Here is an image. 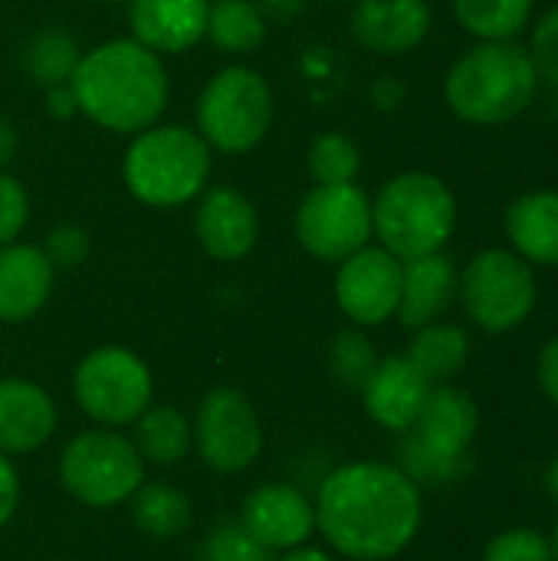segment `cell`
<instances>
[{
	"mask_svg": "<svg viewBox=\"0 0 558 561\" xmlns=\"http://www.w3.org/2000/svg\"><path fill=\"white\" fill-rule=\"evenodd\" d=\"M335 302L358 329L385 325L401 302V260L385 247H362L335 273Z\"/></svg>",
	"mask_w": 558,
	"mask_h": 561,
	"instance_id": "4fadbf2b",
	"label": "cell"
},
{
	"mask_svg": "<svg viewBox=\"0 0 558 561\" xmlns=\"http://www.w3.org/2000/svg\"><path fill=\"white\" fill-rule=\"evenodd\" d=\"M460 299L470 322L490 335H506L520 329L539 299L533 263L513 250L477 253L460 276Z\"/></svg>",
	"mask_w": 558,
	"mask_h": 561,
	"instance_id": "30bf717a",
	"label": "cell"
},
{
	"mask_svg": "<svg viewBox=\"0 0 558 561\" xmlns=\"http://www.w3.org/2000/svg\"><path fill=\"white\" fill-rule=\"evenodd\" d=\"M79 59H82V53L69 33L43 30L30 39L23 66H26L33 82H39L43 89H53V85H66L72 79Z\"/></svg>",
	"mask_w": 558,
	"mask_h": 561,
	"instance_id": "83f0119b",
	"label": "cell"
},
{
	"mask_svg": "<svg viewBox=\"0 0 558 561\" xmlns=\"http://www.w3.org/2000/svg\"><path fill=\"white\" fill-rule=\"evenodd\" d=\"M378 365V352L362 329H342L329 342V375L345 391H362L368 375Z\"/></svg>",
	"mask_w": 558,
	"mask_h": 561,
	"instance_id": "f546056e",
	"label": "cell"
},
{
	"mask_svg": "<svg viewBox=\"0 0 558 561\" xmlns=\"http://www.w3.org/2000/svg\"><path fill=\"white\" fill-rule=\"evenodd\" d=\"M457 296H460V273L454 260L444 256V250L401 263V302H398L401 325L421 329L437 322L454 306Z\"/></svg>",
	"mask_w": 558,
	"mask_h": 561,
	"instance_id": "d6986e66",
	"label": "cell"
},
{
	"mask_svg": "<svg viewBox=\"0 0 558 561\" xmlns=\"http://www.w3.org/2000/svg\"><path fill=\"white\" fill-rule=\"evenodd\" d=\"M529 59L536 72L549 82H558V7H553L529 36Z\"/></svg>",
	"mask_w": 558,
	"mask_h": 561,
	"instance_id": "e575fe53",
	"label": "cell"
},
{
	"mask_svg": "<svg viewBox=\"0 0 558 561\" xmlns=\"http://www.w3.org/2000/svg\"><path fill=\"white\" fill-rule=\"evenodd\" d=\"M30 217V197L16 178L0 171V247L13 243Z\"/></svg>",
	"mask_w": 558,
	"mask_h": 561,
	"instance_id": "836d02e7",
	"label": "cell"
},
{
	"mask_svg": "<svg viewBox=\"0 0 558 561\" xmlns=\"http://www.w3.org/2000/svg\"><path fill=\"white\" fill-rule=\"evenodd\" d=\"M20 473L7 454H0V529L16 516L20 510Z\"/></svg>",
	"mask_w": 558,
	"mask_h": 561,
	"instance_id": "d590c367",
	"label": "cell"
},
{
	"mask_svg": "<svg viewBox=\"0 0 558 561\" xmlns=\"http://www.w3.org/2000/svg\"><path fill=\"white\" fill-rule=\"evenodd\" d=\"M191 427L194 450L214 473H243L263 454V421L237 388H210L201 398Z\"/></svg>",
	"mask_w": 558,
	"mask_h": 561,
	"instance_id": "7c38bea8",
	"label": "cell"
},
{
	"mask_svg": "<svg viewBox=\"0 0 558 561\" xmlns=\"http://www.w3.org/2000/svg\"><path fill=\"white\" fill-rule=\"evenodd\" d=\"M46 105H49V112H53V115H59V118H66V115L79 112V108H76V95H72L69 82H66V85H53V89H46Z\"/></svg>",
	"mask_w": 558,
	"mask_h": 561,
	"instance_id": "74e56055",
	"label": "cell"
},
{
	"mask_svg": "<svg viewBox=\"0 0 558 561\" xmlns=\"http://www.w3.org/2000/svg\"><path fill=\"white\" fill-rule=\"evenodd\" d=\"M431 388L434 385L408 362V355H388V358H378L375 371L368 375L358 394H362L365 414L378 427L391 434H405L418 424Z\"/></svg>",
	"mask_w": 558,
	"mask_h": 561,
	"instance_id": "9a60e30c",
	"label": "cell"
},
{
	"mask_svg": "<svg viewBox=\"0 0 558 561\" xmlns=\"http://www.w3.org/2000/svg\"><path fill=\"white\" fill-rule=\"evenodd\" d=\"M204 36L224 53H253L266 39V16L257 0H214Z\"/></svg>",
	"mask_w": 558,
	"mask_h": 561,
	"instance_id": "484cf974",
	"label": "cell"
},
{
	"mask_svg": "<svg viewBox=\"0 0 558 561\" xmlns=\"http://www.w3.org/2000/svg\"><path fill=\"white\" fill-rule=\"evenodd\" d=\"M546 490H549V496L558 503V454L553 457L549 470H546Z\"/></svg>",
	"mask_w": 558,
	"mask_h": 561,
	"instance_id": "b9f144b4",
	"label": "cell"
},
{
	"mask_svg": "<svg viewBox=\"0 0 558 561\" xmlns=\"http://www.w3.org/2000/svg\"><path fill=\"white\" fill-rule=\"evenodd\" d=\"M467 358H470V335L460 325L437 319L431 325L414 329V339H411V348H408V362L431 385H441V381H451L454 375H460Z\"/></svg>",
	"mask_w": 558,
	"mask_h": 561,
	"instance_id": "d4e9b609",
	"label": "cell"
},
{
	"mask_svg": "<svg viewBox=\"0 0 558 561\" xmlns=\"http://www.w3.org/2000/svg\"><path fill=\"white\" fill-rule=\"evenodd\" d=\"M16 154V131L7 118H0V171L13 161Z\"/></svg>",
	"mask_w": 558,
	"mask_h": 561,
	"instance_id": "ab89813d",
	"label": "cell"
},
{
	"mask_svg": "<svg viewBox=\"0 0 558 561\" xmlns=\"http://www.w3.org/2000/svg\"><path fill=\"white\" fill-rule=\"evenodd\" d=\"M457 227V201L451 187L428 171L391 178L372 204V230L401 263L441 253Z\"/></svg>",
	"mask_w": 558,
	"mask_h": 561,
	"instance_id": "277c9868",
	"label": "cell"
},
{
	"mask_svg": "<svg viewBox=\"0 0 558 561\" xmlns=\"http://www.w3.org/2000/svg\"><path fill=\"white\" fill-rule=\"evenodd\" d=\"M480 427L474 398L460 388L437 385L411 431L398 440V467L418 486H444L470 470V447Z\"/></svg>",
	"mask_w": 558,
	"mask_h": 561,
	"instance_id": "8992f818",
	"label": "cell"
},
{
	"mask_svg": "<svg viewBox=\"0 0 558 561\" xmlns=\"http://www.w3.org/2000/svg\"><path fill=\"white\" fill-rule=\"evenodd\" d=\"M549 549H553V561H558V523L556 529H553V536H549Z\"/></svg>",
	"mask_w": 558,
	"mask_h": 561,
	"instance_id": "7bdbcfd3",
	"label": "cell"
},
{
	"mask_svg": "<svg viewBox=\"0 0 558 561\" xmlns=\"http://www.w3.org/2000/svg\"><path fill=\"white\" fill-rule=\"evenodd\" d=\"M72 398L99 427H132L155 398L151 368L132 348H92L72 371Z\"/></svg>",
	"mask_w": 558,
	"mask_h": 561,
	"instance_id": "9c48e42d",
	"label": "cell"
},
{
	"mask_svg": "<svg viewBox=\"0 0 558 561\" xmlns=\"http://www.w3.org/2000/svg\"><path fill=\"white\" fill-rule=\"evenodd\" d=\"M431 30L428 0H358L352 10V33L358 46L378 56L411 53Z\"/></svg>",
	"mask_w": 558,
	"mask_h": 561,
	"instance_id": "ac0fdd59",
	"label": "cell"
},
{
	"mask_svg": "<svg viewBox=\"0 0 558 561\" xmlns=\"http://www.w3.org/2000/svg\"><path fill=\"white\" fill-rule=\"evenodd\" d=\"M276 561H335L326 549H316V546H299V549H289V552H280Z\"/></svg>",
	"mask_w": 558,
	"mask_h": 561,
	"instance_id": "60d3db41",
	"label": "cell"
},
{
	"mask_svg": "<svg viewBox=\"0 0 558 561\" xmlns=\"http://www.w3.org/2000/svg\"><path fill=\"white\" fill-rule=\"evenodd\" d=\"M56 427L59 411L46 388L26 378H0V454H33L53 440Z\"/></svg>",
	"mask_w": 558,
	"mask_h": 561,
	"instance_id": "e0dca14e",
	"label": "cell"
},
{
	"mask_svg": "<svg viewBox=\"0 0 558 561\" xmlns=\"http://www.w3.org/2000/svg\"><path fill=\"white\" fill-rule=\"evenodd\" d=\"M201 194L204 197L194 210V233L201 250L220 263L243 260L260 237L257 207L234 187H210Z\"/></svg>",
	"mask_w": 558,
	"mask_h": 561,
	"instance_id": "2e32d148",
	"label": "cell"
},
{
	"mask_svg": "<svg viewBox=\"0 0 558 561\" xmlns=\"http://www.w3.org/2000/svg\"><path fill=\"white\" fill-rule=\"evenodd\" d=\"M316 533L352 561L398 559L421 533V486L385 460L332 467L316 486Z\"/></svg>",
	"mask_w": 558,
	"mask_h": 561,
	"instance_id": "6da1fadb",
	"label": "cell"
},
{
	"mask_svg": "<svg viewBox=\"0 0 558 561\" xmlns=\"http://www.w3.org/2000/svg\"><path fill=\"white\" fill-rule=\"evenodd\" d=\"M372 201L355 184H316L296 210V240L322 263H342L372 240Z\"/></svg>",
	"mask_w": 558,
	"mask_h": 561,
	"instance_id": "8fae6325",
	"label": "cell"
},
{
	"mask_svg": "<svg viewBox=\"0 0 558 561\" xmlns=\"http://www.w3.org/2000/svg\"><path fill=\"white\" fill-rule=\"evenodd\" d=\"M306 168L316 184H355L362 171V151L345 131H326L312 138Z\"/></svg>",
	"mask_w": 558,
	"mask_h": 561,
	"instance_id": "f1b7e54d",
	"label": "cell"
},
{
	"mask_svg": "<svg viewBox=\"0 0 558 561\" xmlns=\"http://www.w3.org/2000/svg\"><path fill=\"white\" fill-rule=\"evenodd\" d=\"M483 561H553L549 536L536 529H506L490 539L483 549Z\"/></svg>",
	"mask_w": 558,
	"mask_h": 561,
	"instance_id": "1f68e13d",
	"label": "cell"
},
{
	"mask_svg": "<svg viewBox=\"0 0 558 561\" xmlns=\"http://www.w3.org/2000/svg\"><path fill=\"white\" fill-rule=\"evenodd\" d=\"M210 0H132L128 23L151 53H184L207 33Z\"/></svg>",
	"mask_w": 558,
	"mask_h": 561,
	"instance_id": "ffe728a7",
	"label": "cell"
},
{
	"mask_svg": "<svg viewBox=\"0 0 558 561\" xmlns=\"http://www.w3.org/2000/svg\"><path fill=\"white\" fill-rule=\"evenodd\" d=\"M309 0H257V7L263 10V16H273V20H293L306 10Z\"/></svg>",
	"mask_w": 558,
	"mask_h": 561,
	"instance_id": "f35d334b",
	"label": "cell"
},
{
	"mask_svg": "<svg viewBox=\"0 0 558 561\" xmlns=\"http://www.w3.org/2000/svg\"><path fill=\"white\" fill-rule=\"evenodd\" d=\"M273 125V92L250 66L214 72L197 99V135L227 154L257 148Z\"/></svg>",
	"mask_w": 558,
	"mask_h": 561,
	"instance_id": "ba28073f",
	"label": "cell"
},
{
	"mask_svg": "<svg viewBox=\"0 0 558 561\" xmlns=\"http://www.w3.org/2000/svg\"><path fill=\"white\" fill-rule=\"evenodd\" d=\"M237 523L270 552H289L306 546L316 536V503L306 490L289 480H270L253 486L240 510Z\"/></svg>",
	"mask_w": 558,
	"mask_h": 561,
	"instance_id": "5bb4252c",
	"label": "cell"
},
{
	"mask_svg": "<svg viewBox=\"0 0 558 561\" xmlns=\"http://www.w3.org/2000/svg\"><path fill=\"white\" fill-rule=\"evenodd\" d=\"M197 561H276L270 549L247 536L237 519H224L207 529L197 546Z\"/></svg>",
	"mask_w": 558,
	"mask_h": 561,
	"instance_id": "4dcf8cb0",
	"label": "cell"
},
{
	"mask_svg": "<svg viewBox=\"0 0 558 561\" xmlns=\"http://www.w3.org/2000/svg\"><path fill=\"white\" fill-rule=\"evenodd\" d=\"M56 270L43 256L39 247L7 243L0 247V322H26L33 319L53 293Z\"/></svg>",
	"mask_w": 558,
	"mask_h": 561,
	"instance_id": "44dd1931",
	"label": "cell"
},
{
	"mask_svg": "<svg viewBox=\"0 0 558 561\" xmlns=\"http://www.w3.org/2000/svg\"><path fill=\"white\" fill-rule=\"evenodd\" d=\"M43 256L49 260V266L56 273H66V270H76L89 260V233L76 224H56L46 240H43Z\"/></svg>",
	"mask_w": 558,
	"mask_h": 561,
	"instance_id": "d6a6232c",
	"label": "cell"
},
{
	"mask_svg": "<svg viewBox=\"0 0 558 561\" xmlns=\"http://www.w3.org/2000/svg\"><path fill=\"white\" fill-rule=\"evenodd\" d=\"M513 253L536 266H558V191H529L506 207Z\"/></svg>",
	"mask_w": 558,
	"mask_h": 561,
	"instance_id": "7402d4cb",
	"label": "cell"
},
{
	"mask_svg": "<svg viewBox=\"0 0 558 561\" xmlns=\"http://www.w3.org/2000/svg\"><path fill=\"white\" fill-rule=\"evenodd\" d=\"M539 85V72L513 39L480 43L467 49L447 72L444 95L457 118L470 125H503L526 112Z\"/></svg>",
	"mask_w": 558,
	"mask_h": 561,
	"instance_id": "3957f363",
	"label": "cell"
},
{
	"mask_svg": "<svg viewBox=\"0 0 558 561\" xmlns=\"http://www.w3.org/2000/svg\"><path fill=\"white\" fill-rule=\"evenodd\" d=\"M128 516L135 523V529L155 542H171L181 539L191 529L194 519V506L187 500V493H181L171 483H141L132 500L125 503Z\"/></svg>",
	"mask_w": 558,
	"mask_h": 561,
	"instance_id": "cb8c5ba5",
	"label": "cell"
},
{
	"mask_svg": "<svg viewBox=\"0 0 558 561\" xmlns=\"http://www.w3.org/2000/svg\"><path fill=\"white\" fill-rule=\"evenodd\" d=\"M460 26L483 43L513 39L533 16V0H454Z\"/></svg>",
	"mask_w": 558,
	"mask_h": 561,
	"instance_id": "4316f807",
	"label": "cell"
},
{
	"mask_svg": "<svg viewBox=\"0 0 558 561\" xmlns=\"http://www.w3.org/2000/svg\"><path fill=\"white\" fill-rule=\"evenodd\" d=\"M125 187L148 207H181L207 187L210 145L184 125H151L122 161Z\"/></svg>",
	"mask_w": 558,
	"mask_h": 561,
	"instance_id": "5b68a950",
	"label": "cell"
},
{
	"mask_svg": "<svg viewBox=\"0 0 558 561\" xmlns=\"http://www.w3.org/2000/svg\"><path fill=\"white\" fill-rule=\"evenodd\" d=\"M69 89L76 95V108L109 131H145L158 125L168 108L171 82L158 53L132 39H109L89 49Z\"/></svg>",
	"mask_w": 558,
	"mask_h": 561,
	"instance_id": "7a4b0ae2",
	"label": "cell"
},
{
	"mask_svg": "<svg viewBox=\"0 0 558 561\" xmlns=\"http://www.w3.org/2000/svg\"><path fill=\"white\" fill-rule=\"evenodd\" d=\"M132 444L145 463L174 467L194 450V427L174 404H148L132 424Z\"/></svg>",
	"mask_w": 558,
	"mask_h": 561,
	"instance_id": "603a6c76",
	"label": "cell"
},
{
	"mask_svg": "<svg viewBox=\"0 0 558 561\" xmlns=\"http://www.w3.org/2000/svg\"><path fill=\"white\" fill-rule=\"evenodd\" d=\"M59 483L89 510L125 506L145 483V460L132 437L112 427H92L66 440L59 454Z\"/></svg>",
	"mask_w": 558,
	"mask_h": 561,
	"instance_id": "52a82bcc",
	"label": "cell"
},
{
	"mask_svg": "<svg viewBox=\"0 0 558 561\" xmlns=\"http://www.w3.org/2000/svg\"><path fill=\"white\" fill-rule=\"evenodd\" d=\"M536 378H539V388L543 394L558 408V335L553 342H546V348L539 352V362H536Z\"/></svg>",
	"mask_w": 558,
	"mask_h": 561,
	"instance_id": "8d00e7d4",
	"label": "cell"
}]
</instances>
